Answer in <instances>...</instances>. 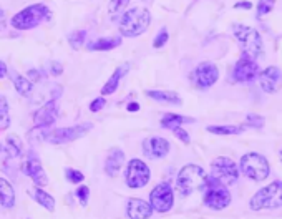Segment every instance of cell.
Instances as JSON below:
<instances>
[{
  "instance_id": "7",
  "label": "cell",
  "mask_w": 282,
  "mask_h": 219,
  "mask_svg": "<svg viewBox=\"0 0 282 219\" xmlns=\"http://www.w3.org/2000/svg\"><path fill=\"white\" fill-rule=\"evenodd\" d=\"M204 204L209 209L221 211L226 209L231 204V192L227 191V188L219 183L218 179H214L213 176H206L204 179Z\"/></svg>"
},
{
  "instance_id": "46",
  "label": "cell",
  "mask_w": 282,
  "mask_h": 219,
  "mask_svg": "<svg viewBox=\"0 0 282 219\" xmlns=\"http://www.w3.org/2000/svg\"><path fill=\"white\" fill-rule=\"evenodd\" d=\"M126 110H128V111H138L139 110V105L136 102H131L128 106H126Z\"/></svg>"
},
{
  "instance_id": "37",
  "label": "cell",
  "mask_w": 282,
  "mask_h": 219,
  "mask_svg": "<svg viewBox=\"0 0 282 219\" xmlns=\"http://www.w3.org/2000/svg\"><path fill=\"white\" fill-rule=\"evenodd\" d=\"M65 176L66 179H68L70 183L73 184H78V183H82L85 176H83V173L82 171H78V169H73V168H66L65 169Z\"/></svg>"
},
{
  "instance_id": "11",
  "label": "cell",
  "mask_w": 282,
  "mask_h": 219,
  "mask_svg": "<svg viewBox=\"0 0 282 219\" xmlns=\"http://www.w3.org/2000/svg\"><path fill=\"white\" fill-rule=\"evenodd\" d=\"M150 204L153 211L168 212L174 204V192L170 183H159L153 188L150 194Z\"/></svg>"
},
{
  "instance_id": "22",
  "label": "cell",
  "mask_w": 282,
  "mask_h": 219,
  "mask_svg": "<svg viewBox=\"0 0 282 219\" xmlns=\"http://www.w3.org/2000/svg\"><path fill=\"white\" fill-rule=\"evenodd\" d=\"M0 204L5 209H12L15 206V191L9 179L0 178Z\"/></svg>"
},
{
  "instance_id": "19",
  "label": "cell",
  "mask_w": 282,
  "mask_h": 219,
  "mask_svg": "<svg viewBox=\"0 0 282 219\" xmlns=\"http://www.w3.org/2000/svg\"><path fill=\"white\" fill-rule=\"evenodd\" d=\"M153 214V208L150 203L143 199H130L128 203V217L130 219H150Z\"/></svg>"
},
{
  "instance_id": "42",
  "label": "cell",
  "mask_w": 282,
  "mask_h": 219,
  "mask_svg": "<svg viewBox=\"0 0 282 219\" xmlns=\"http://www.w3.org/2000/svg\"><path fill=\"white\" fill-rule=\"evenodd\" d=\"M27 75H29V80H30L32 83L40 82V80H42V73H40L38 70H35V68L29 70V73H27Z\"/></svg>"
},
{
  "instance_id": "48",
  "label": "cell",
  "mask_w": 282,
  "mask_h": 219,
  "mask_svg": "<svg viewBox=\"0 0 282 219\" xmlns=\"http://www.w3.org/2000/svg\"><path fill=\"white\" fill-rule=\"evenodd\" d=\"M194 2H196V0H194Z\"/></svg>"
},
{
  "instance_id": "43",
  "label": "cell",
  "mask_w": 282,
  "mask_h": 219,
  "mask_svg": "<svg viewBox=\"0 0 282 219\" xmlns=\"http://www.w3.org/2000/svg\"><path fill=\"white\" fill-rule=\"evenodd\" d=\"M234 9H238V10H249V9H252V4H251V2H246V0H243V2L234 4Z\"/></svg>"
},
{
  "instance_id": "14",
  "label": "cell",
  "mask_w": 282,
  "mask_h": 219,
  "mask_svg": "<svg viewBox=\"0 0 282 219\" xmlns=\"http://www.w3.org/2000/svg\"><path fill=\"white\" fill-rule=\"evenodd\" d=\"M219 78V68L211 62H203L196 66V70L193 73L194 85L201 90L211 88V86L218 82Z\"/></svg>"
},
{
  "instance_id": "5",
  "label": "cell",
  "mask_w": 282,
  "mask_h": 219,
  "mask_svg": "<svg viewBox=\"0 0 282 219\" xmlns=\"http://www.w3.org/2000/svg\"><path fill=\"white\" fill-rule=\"evenodd\" d=\"M239 171L243 173L246 178L252 179V181H264V179L269 176L271 168H269V161H267L264 155L251 151V153H246V155L241 158Z\"/></svg>"
},
{
  "instance_id": "45",
  "label": "cell",
  "mask_w": 282,
  "mask_h": 219,
  "mask_svg": "<svg viewBox=\"0 0 282 219\" xmlns=\"http://www.w3.org/2000/svg\"><path fill=\"white\" fill-rule=\"evenodd\" d=\"M7 77V65L5 62H0V80Z\"/></svg>"
},
{
  "instance_id": "30",
  "label": "cell",
  "mask_w": 282,
  "mask_h": 219,
  "mask_svg": "<svg viewBox=\"0 0 282 219\" xmlns=\"http://www.w3.org/2000/svg\"><path fill=\"white\" fill-rule=\"evenodd\" d=\"M9 126H10L9 102H7V96L0 93V131H5Z\"/></svg>"
},
{
  "instance_id": "32",
  "label": "cell",
  "mask_w": 282,
  "mask_h": 219,
  "mask_svg": "<svg viewBox=\"0 0 282 219\" xmlns=\"http://www.w3.org/2000/svg\"><path fill=\"white\" fill-rule=\"evenodd\" d=\"M85 38H86L85 30H75L68 35V43L73 50H80L82 48V45L85 43Z\"/></svg>"
},
{
  "instance_id": "18",
  "label": "cell",
  "mask_w": 282,
  "mask_h": 219,
  "mask_svg": "<svg viewBox=\"0 0 282 219\" xmlns=\"http://www.w3.org/2000/svg\"><path fill=\"white\" fill-rule=\"evenodd\" d=\"M123 163H125V153L123 150L120 148H111L108 156H106V161H105V173L108 176H116L120 171L123 168Z\"/></svg>"
},
{
  "instance_id": "34",
  "label": "cell",
  "mask_w": 282,
  "mask_h": 219,
  "mask_svg": "<svg viewBox=\"0 0 282 219\" xmlns=\"http://www.w3.org/2000/svg\"><path fill=\"white\" fill-rule=\"evenodd\" d=\"M246 123H247V126H251V128H263V126L266 125V118L261 116V115H256V113H247Z\"/></svg>"
},
{
  "instance_id": "16",
  "label": "cell",
  "mask_w": 282,
  "mask_h": 219,
  "mask_svg": "<svg viewBox=\"0 0 282 219\" xmlns=\"http://www.w3.org/2000/svg\"><path fill=\"white\" fill-rule=\"evenodd\" d=\"M58 113V105L57 100H49L42 108H38L33 115V123L35 126H42V128H50V126L55 123Z\"/></svg>"
},
{
  "instance_id": "21",
  "label": "cell",
  "mask_w": 282,
  "mask_h": 219,
  "mask_svg": "<svg viewBox=\"0 0 282 219\" xmlns=\"http://www.w3.org/2000/svg\"><path fill=\"white\" fill-rule=\"evenodd\" d=\"M120 45H122V37H102V38L91 40L86 46H88L90 52H108L116 48Z\"/></svg>"
},
{
  "instance_id": "2",
  "label": "cell",
  "mask_w": 282,
  "mask_h": 219,
  "mask_svg": "<svg viewBox=\"0 0 282 219\" xmlns=\"http://www.w3.org/2000/svg\"><path fill=\"white\" fill-rule=\"evenodd\" d=\"M46 18H50V9L43 4H33L12 17L10 23L17 30H32Z\"/></svg>"
},
{
  "instance_id": "1",
  "label": "cell",
  "mask_w": 282,
  "mask_h": 219,
  "mask_svg": "<svg viewBox=\"0 0 282 219\" xmlns=\"http://www.w3.org/2000/svg\"><path fill=\"white\" fill-rule=\"evenodd\" d=\"M151 25V13L145 7H135L128 9L122 18H120V33L123 37H139L150 29Z\"/></svg>"
},
{
  "instance_id": "39",
  "label": "cell",
  "mask_w": 282,
  "mask_h": 219,
  "mask_svg": "<svg viewBox=\"0 0 282 219\" xmlns=\"http://www.w3.org/2000/svg\"><path fill=\"white\" fill-rule=\"evenodd\" d=\"M173 133H174V136H176L179 141H183L184 144H190L191 143V136L187 135V131L184 128H173Z\"/></svg>"
},
{
  "instance_id": "31",
  "label": "cell",
  "mask_w": 282,
  "mask_h": 219,
  "mask_svg": "<svg viewBox=\"0 0 282 219\" xmlns=\"http://www.w3.org/2000/svg\"><path fill=\"white\" fill-rule=\"evenodd\" d=\"M0 171H4L5 175H13L12 169V156L7 153V150L0 144Z\"/></svg>"
},
{
  "instance_id": "29",
  "label": "cell",
  "mask_w": 282,
  "mask_h": 219,
  "mask_svg": "<svg viewBox=\"0 0 282 219\" xmlns=\"http://www.w3.org/2000/svg\"><path fill=\"white\" fill-rule=\"evenodd\" d=\"M22 148H24V144L17 135H9L5 138V150L12 158H17L22 155Z\"/></svg>"
},
{
  "instance_id": "36",
  "label": "cell",
  "mask_w": 282,
  "mask_h": 219,
  "mask_svg": "<svg viewBox=\"0 0 282 219\" xmlns=\"http://www.w3.org/2000/svg\"><path fill=\"white\" fill-rule=\"evenodd\" d=\"M49 128H42V126H35L29 131V138L33 139V141H43L49 136Z\"/></svg>"
},
{
  "instance_id": "10",
  "label": "cell",
  "mask_w": 282,
  "mask_h": 219,
  "mask_svg": "<svg viewBox=\"0 0 282 219\" xmlns=\"http://www.w3.org/2000/svg\"><path fill=\"white\" fill-rule=\"evenodd\" d=\"M150 178H151V171L148 168V164L141 159H131L126 166V171H125V179H126V184L130 186L133 189H139V188H145V186L150 183Z\"/></svg>"
},
{
  "instance_id": "13",
  "label": "cell",
  "mask_w": 282,
  "mask_h": 219,
  "mask_svg": "<svg viewBox=\"0 0 282 219\" xmlns=\"http://www.w3.org/2000/svg\"><path fill=\"white\" fill-rule=\"evenodd\" d=\"M22 169L38 188H43V186L49 184V176H46V173L43 169L42 161H40V158L33 151L27 153V156L22 163Z\"/></svg>"
},
{
  "instance_id": "26",
  "label": "cell",
  "mask_w": 282,
  "mask_h": 219,
  "mask_svg": "<svg viewBox=\"0 0 282 219\" xmlns=\"http://www.w3.org/2000/svg\"><path fill=\"white\" fill-rule=\"evenodd\" d=\"M206 130L213 133V135L229 136V135H241L246 128L244 126H234V125H209Z\"/></svg>"
},
{
  "instance_id": "47",
  "label": "cell",
  "mask_w": 282,
  "mask_h": 219,
  "mask_svg": "<svg viewBox=\"0 0 282 219\" xmlns=\"http://www.w3.org/2000/svg\"><path fill=\"white\" fill-rule=\"evenodd\" d=\"M279 155H280V159H282V150H280V153H279Z\"/></svg>"
},
{
  "instance_id": "27",
  "label": "cell",
  "mask_w": 282,
  "mask_h": 219,
  "mask_svg": "<svg viewBox=\"0 0 282 219\" xmlns=\"http://www.w3.org/2000/svg\"><path fill=\"white\" fill-rule=\"evenodd\" d=\"M13 85H15V90L18 91V95H22V96H29L30 93H32V88H33V83L30 82L29 78L24 77V75H20V73H15L13 75Z\"/></svg>"
},
{
  "instance_id": "28",
  "label": "cell",
  "mask_w": 282,
  "mask_h": 219,
  "mask_svg": "<svg viewBox=\"0 0 282 219\" xmlns=\"http://www.w3.org/2000/svg\"><path fill=\"white\" fill-rule=\"evenodd\" d=\"M130 0H110L108 4V17L111 20H120L122 15L126 12Z\"/></svg>"
},
{
  "instance_id": "6",
  "label": "cell",
  "mask_w": 282,
  "mask_h": 219,
  "mask_svg": "<svg viewBox=\"0 0 282 219\" xmlns=\"http://www.w3.org/2000/svg\"><path fill=\"white\" fill-rule=\"evenodd\" d=\"M249 208L252 211L282 208V181H274L271 184H267L266 188L259 189L251 198Z\"/></svg>"
},
{
  "instance_id": "35",
  "label": "cell",
  "mask_w": 282,
  "mask_h": 219,
  "mask_svg": "<svg viewBox=\"0 0 282 219\" xmlns=\"http://www.w3.org/2000/svg\"><path fill=\"white\" fill-rule=\"evenodd\" d=\"M168 38H170V32H168L166 27H163L158 33H156V37H154L153 40V46L154 48H163V46L168 43Z\"/></svg>"
},
{
  "instance_id": "17",
  "label": "cell",
  "mask_w": 282,
  "mask_h": 219,
  "mask_svg": "<svg viewBox=\"0 0 282 219\" xmlns=\"http://www.w3.org/2000/svg\"><path fill=\"white\" fill-rule=\"evenodd\" d=\"M282 82V71L279 66H267L266 70L259 73V83L261 88L266 93H274Z\"/></svg>"
},
{
  "instance_id": "23",
  "label": "cell",
  "mask_w": 282,
  "mask_h": 219,
  "mask_svg": "<svg viewBox=\"0 0 282 219\" xmlns=\"http://www.w3.org/2000/svg\"><path fill=\"white\" fill-rule=\"evenodd\" d=\"M146 96L153 98L154 102H159V103H170V105H181L183 100L174 91H163V90H148L146 91Z\"/></svg>"
},
{
  "instance_id": "9",
  "label": "cell",
  "mask_w": 282,
  "mask_h": 219,
  "mask_svg": "<svg viewBox=\"0 0 282 219\" xmlns=\"http://www.w3.org/2000/svg\"><path fill=\"white\" fill-rule=\"evenodd\" d=\"M93 128V123H80L73 126H65V128H57L49 133L46 141L52 144H63V143H72L78 138H83L86 133Z\"/></svg>"
},
{
  "instance_id": "33",
  "label": "cell",
  "mask_w": 282,
  "mask_h": 219,
  "mask_svg": "<svg viewBox=\"0 0 282 219\" xmlns=\"http://www.w3.org/2000/svg\"><path fill=\"white\" fill-rule=\"evenodd\" d=\"M274 5H276V0H259L257 2V18L267 15L274 10Z\"/></svg>"
},
{
  "instance_id": "24",
  "label": "cell",
  "mask_w": 282,
  "mask_h": 219,
  "mask_svg": "<svg viewBox=\"0 0 282 219\" xmlns=\"http://www.w3.org/2000/svg\"><path fill=\"white\" fill-rule=\"evenodd\" d=\"M30 196L46 211H55V198L49 194L46 191H43L42 188H38L37 186V188L30 189Z\"/></svg>"
},
{
  "instance_id": "8",
  "label": "cell",
  "mask_w": 282,
  "mask_h": 219,
  "mask_svg": "<svg viewBox=\"0 0 282 219\" xmlns=\"http://www.w3.org/2000/svg\"><path fill=\"white\" fill-rule=\"evenodd\" d=\"M211 176L214 179H218L219 183H223L224 186H231L238 181L239 168L231 158L218 156L216 159H213V163H211Z\"/></svg>"
},
{
  "instance_id": "40",
  "label": "cell",
  "mask_w": 282,
  "mask_h": 219,
  "mask_svg": "<svg viewBox=\"0 0 282 219\" xmlns=\"http://www.w3.org/2000/svg\"><path fill=\"white\" fill-rule=\"evenodd\" d=\"M105 105H106V100H105L103 96L95 98V100H93V102L90 103V111L97 113V111H100V110H103Z\"/></svg>"
},
{
  "instance_id": "44",
  "label": "cell",
  "mask_w": 282,
  "mask_h": 219,
  "mask_svg": "<svg viewBox=\"0 0 282 219\" xmlns=\"http://www.w3.org/2000/svg\"><path fill=\"white\" fill-rule=\"evenodd\" d=\"M5 22H7V20H5V12L0 9V30L5 29V25H7Z\"/></svg>"
},
{
  "instance_id": "38",
  "label": "cell",
  "mask_w": 282,
  "mask_h": 219,
  "mask_svg": "<svg viewBox=\"0 0 282 219\" xmlns=\"http://www.w3.org/2000/svg\"><path fill=\"white\" fill-rule=\"evenodd\" d=\"M77 198H78V201H80V204L82 206H86L88 204V198H90V188L88 186H80V188L77 189Z\"/></svg>"
},
{
  "instance_id": "12",
  "label": "cell",
  "mask_w": 282,
  "mask_h": 219,
  "mask_svg": "<svg viewBox=\"0 0 282 219\" xmlns=\"http://www.w3.org/2000/svg\"><path fill=\"white\" fill-rule=\"evenodd\" d=\"M259 65L254 58L247 57V55H241V58L234 65L232 70V80L238 83H251L252 80H256L259 77Z\"/></svg>"
},
{
  "instance_id": "3",
  "label": "cell",
  "mask_w": 282,
  "mask_h": 219,
  "mask_svg": "<svg viewBox=\"0 0 282 219\" xmlns=\"http://www.w3.org/2000/svg\"><path fill=\"white\" fill-rule=\"evenodd\" d=\"M232 33L234 38L239 42L241 48H243L244 55L254 60L261 55V52H263V37H261V33L254 27L236 23L232 25Z\"/></svg>"
},
{
  "instance_id": "25",
  "label": "cell",
  "mask_w": 282,
  "mask_h": 219,
  "mask_svg": "<svg viewBox=\"0 0 282 219\" xmlns=\"http://www.w3.org/2000/svg\"><path fill=\"white\" fill-rule=\"evenodd\" d=\"M196 119L190 118V116H183V115H176V113H166V115L161 118V126L166 130H173L178 128L183 123H194Z\"/></svg>"
},
{
  "instance_id": "4",
  "label": "cell",
  "mask_w": 282,
  "mask_h": 219,
  "mask_svg": "<svg viewBox=\"0 0 282 219\" xmlns=\"http://www.w3.org/2000/svg\"><path fill=\"white\" fill-rule=\"evenodd\" d=\"M206 171L198 164H186L181 168L176 178V189L181 196H190L193 191L201 189L204 186Z\"/></svg>"
},
{
  "instance_id": "15",
  "label": "cell",
  "mask_w": 282,
  "mask_h": 219,
  "mask_svg": "<svg viewBox=\"0 0 282 219\" xmlns=\"http://www.w3.org/2000/svg\"><path fill=\"white\" fill-rule=\"evenodd\" d=\"M171 150V144L166 138L153 136L143 141V153L151 159H161L165 158Z\"/></svg>"
},
{
  "instance_id": "41",
  "label": "cell",
  "mask_w": 282,
  "mask_h": 219,
  "mask_svg": "<svg viewBox=\"0 0 282 219\" xmlns=\"http://www.w3.org/2000/svg\"><path fill=\"white\" fill-rule=\"evenodd\" d=\"M50 71H52V75L60 77V75L63 73V65L60 63V62H52V65H50Z\"/></svg>"
},
{
  "instance_id": "20",
  "label": "cell",
  "mask_w": 282,
  "mask_h": 219,
  "mask_svg": "<svg viewBox=\"0 0 282 219\" xmlns=\"http://www.w3.org/2000/svg\"><path fill=\"white\" fill-rule=\"evenodd\" d=\"M130 70V63H125L122 66H118V68L113 71V75L108 78V82H106L103 85V88H102V95L106 96V95H113L116 90H118V86H120V82L123 80V77L128 73Z\"/></svg>"
}]
</instances>
